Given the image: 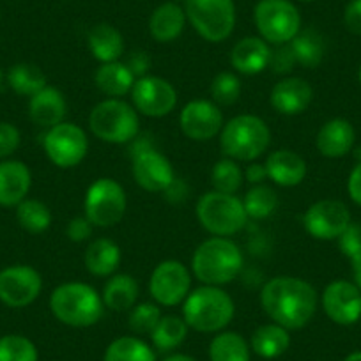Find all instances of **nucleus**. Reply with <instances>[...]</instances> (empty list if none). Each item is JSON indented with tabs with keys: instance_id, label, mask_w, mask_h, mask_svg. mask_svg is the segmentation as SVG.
<instances>
[{
	"instance_id": "35",
	"label": "nucleus",
	"mask_w": 361,
	"mask_h": 361,
	"mask_svg": "<svg viewBox=\"0 0 361 361\" xmlns=\"http://www.w3.org/2000/svg\"><path fill=\"white\" fill-rule=\"evenodd\" d=\"M103 361H158L147 342L138 336H119L109 343Z\"/></svg>"
},
{
	"instance_id": "42",
	"label": "nucleus",
	"mask_w": 361,
	"mask_h": 361,
	"mask_svg": "<svg viewBox=\"0 0 361 361\" xmlns=\"http://www.w3.org/2000/svg\"><path fill=\"white\" fill-rule=\"evenodd\" d=\"M340 252L350 260L353 267L361 266V225L350 224L338 239Z\"/></svg>"
},
{
	"instance_id": "37",
	"label": "nucleus",
	"mask_w": 361,
	"mask_h": 361,
	"mask_svg": "<svg viewBox=\"0 0 361 361\" xmlns=\"http://www.w3.org/2000/svg\"><path fill=\"white\" fill-rule=\"evenodd\" d=\"M243 183H245V170L235 159L224 156L211 169V186L214 192L235 195L241 190Z\"/></svg>"
},
{
	"instance_id": "40",
	"label": "nucleus",
	"mask_w": 361,
	"mask_h": 361,
	"mask_svg": "<svg viewBox=\"0 0 361 361\" xmlns=\"http://www.w3.org/2000/svg\"><path fill=\"white\" fill-rule=\"evenodd\" d=\"M211 99L218 106H231L241 98V78L232 71H221L211 82Z\"/></svg>"
},
{
	"instance_id": "15",
	"label": "nucleus",
	"mask_w": 361,
	"mask_h": 361,
	"mask_svg": "<svg viewBox=\"0 0 361 361\" xmlns=\"http://www.w3.org/2000/svg\"><path fill=\"white\" fill-rule=\"evenodd\" d=\"M43 276L29 264H13L0 271V301L11 308H25L39 298Z\"/></svg>"
},
{
	"instance_id": "1",
	"label": "nucleus",
	"mask_w": 361,
	"mask_h": 361,
	"mask_svg": "<svg viewBox=\"0 0 361 361\" xmlns=\"http://www.w3.org/2000/svg\"><path fill=\"white\" fill-rule=\"evenodd\" d=\"M319 294L300 276L280 275L267 280L260 289V307L271 322L289 331L303 329L317 312Z\"/></svg>"
},
{
	"instance_id": "54",
	"label": "nucleus",
	"mask_w": 361,
	"mask_h": 361,
	"mask_svg": "<svg viewBox=\"0 0 361 361\" xmlns=\"http://www.w3.org/2000/svg\"><path fill=\"white\" fill-rule=\"evenodd\" d=\"M357 82H360V85H361V66H360V69H357Z\"/></svg>"
},
{
	"instance_id": "8",
	"label": "nucleus",
	"mask_w": 361,
	"mask_h": 361,
	"mask_svg": "<svg viewBox=\"0 0 361 361\" xmlns=\"http://www.w3.org/2000/svg\"><path fill=\"white\" fill-rule=\"evenodd\" d=\"M188 23L202 39L221 43L228 39L235 29L234 0H185Z\"/></svg>"
},
{
	"instance_id": "27",
	"label": "nucleus",
	"mask_w": 361,
	"mask_h": 361,
	"mask_svg": "<svg viewBox=\"0 0 361 361\" xmlns=\"http://www.w3.org/2000/svg\"><path fill=\"white\" fill-rule=\"evenodd\" d=\"M87 47L90 55L102 64L121 61L126 50L124 36L112 23H98L92 27L87 36Z\"/></svg>"
},
{
	"instance_id": "25",
	"label": "nucleus",
	"mask_w": 361,
	"mask_h": 361,
	"mask_svg": "<svg viewBox=\"0 0 361 361\" xmlns=\"http://www.w3.org/2000/svg\"><path fill=\"white\" fill-rule=\"evenodd\" d=\"M186 23H188V18H186L185 8L176 0H169L152 11L149 18V32L156 43H172L185 32Z\"/></svg>"
},
{
	"instance_id": "52",
	"label": "nucleus",
	"mask_w": 361,
	"mask_h": 361,
	"mask_svg": "<svg viewBox=\"0 0 361 361\" xmlns=\"http://www.w3.org/2000/svg\"><path fill=\"white\" fill-rule=\"evenodd\" d=\"M343 361H361V350H356V353H350L349 356H345Z\"/></svg>"
},
{
	"instance_id": "55",
	"label": "nucleus",
	"mask_w": 361,
	"mask_h": 361,
	"mask_svg": "<svg viewBox=\"0 0 361 361\" xmlns=\"http://www.w3.org/2000/svg\"><path fill=\"white\" fill-rule=\"evenodd\" d=\"M300 2H315V0H300Z\"/></svg>"
},
{
	"instance_id": "23",
	"label": "nucleus",
	"mask_w": 361,
	"mask_h": 361,
	"mask_svg": "<svg viewBox=\"0 0 361 361\" xmlns=\"http://www.w3.org/2000/svg\"><path fill=\"white\" fill-rule=\"evenodd\" d=\"M271 44L260 36H246L234 44L231 51V66L235 73L253 76L269 66Z\"/></svg>"
},
{
	"instance_id": "13",
	"label": "nucleus",
	"mask_w": 361,
	"mask_h": 361,
	"mask_svg": "<svg viewBox=\"0 0 361 361\" xmlns=\"http://www.w3.org/2000/svg\"><path fill=\"white\" fill-rule=\"evenodd\" d=\"M43 149L47 158L55 166L75 169L89 152V138L78 124L64 121L47 130L43 137Z\"/></svg>"
},
{
	"instance_id": "48",
	"label": "nucleus",
	"mask_w": 361,
	"mask_h": 361,
	"mask_svg": "<svg viewBox=\"0 0 361 361\" xmlns=\"http://www.w3.org/2000/svg\"><path fill=\"white\" fill-rule=\"evenodd\" d=\"M126 64H128V68L133 71V75L137 76V78H140V76L147 75L149 55L145 54V51H135V54L128 59Z\"/></svg>"
},
{
	"instance_id": "53",
	"label": "nucleus",
	"mask_w": 361,
	"mask_h": 361,
	"mask_svg": "<svg viewBox=\"0 0 361 361\" xmlns=\"http://www.w3.org/2000/svg\"><path fill=\"white\" fill-rule=\"evenodd\" d=\"M2 82H4V71L0 68V87H2Z\"/></svg>"
},
{
	"instance_id": "7",
	"label": "nucleus",
	"mask_w": 361,
	"mask_h": 361,
	"mask_svg": "<svg viewBox=\"0 0 361 361\" xmlns=\"http://www.w3.org/2000/svg\"><path fill=\"white\" fill-rule=\"evenodd\" d=\"M197 220L204 231L216 238H232L248 224L243 199L221 192H206L197 202Z\"/></svg>"
},
{
	"instance_id": "47",
	"label": "nucleus",
	"mask_w": 361,
	"mask_h": 361,
	"mask_svg": "<svg viewBox=\"0 0 361 361\" xmlns=\"http://www.w3.org/2000/svg\"><path fill=\"white\" fill-rule=\"evenodd\" d=\"M347 193L354 204L361 206V159L350 170L349 179H347Z\"/></svg>"
},
{
	"instance_id": "11",
	"label": "nucleus",
	"mask_w": 361,
	"mask_h": 361,
	"mask_svg": "<svg viewBox=\"0 0 361 361\" xmlns=\"http://www.w3.org/2000/svg\"><path fill=\"white\" fill-rule=\"evenodd\" d=\"M128 209L126 190L112 177H99L87 188L83 214L96 228H110L121 224Z\"/></svg>"
},
{
	"instance_id": "38",
	"label": "nucleus",
	"mask_w": 361,
	"mask_h": 361,
	"mask_svg": "<svg viewBox=\"0 0 361 361\" xmlns=\"http://www.w3.org/2000/svg\"><path fill=\"white\" fill-rule=\"evenodd\" d=\"M243 204H245L248 218H252V220H266L279 207V195H276L275 190L264 185V183L262 185H253L246 192Z\"/></svg>"
},
{
	"instance_id": "6",
	"label": "nucleus",
	"mask_w": 361,
	"mask_h": 361,
	"mask_svg": "<svg viewBox=\"0 0 361 361\" xmlns=\"http://www.w3.org/2000/svg\"><path fill=\"white\" fill-rule=\"evenodd\" d=\"M140 114L124 99L106 98L92 106L89 130L98 140L112 145L131 144L140 135Z\"/></svg>"
},
{
	"instance_id": "44",
	"label": "nucleus",
	"mask_w": 361,
	"mask_h": 361,
	"mask_svg": "<svg viewBox=\"0 0 361 361\" xmlns=\"http://www.w3.org/2000/svg\"><path fill=\"white\" fill-rule=\"evenodd\" d=\"M294 66H296V59H294L289 43L271 48L269 66H267V68H271V71L276 73V75H289Z\"/></svg>"
},
{
	"instance_id": "41",
	"label": "nucleus",
	"mask_w": 361,
	"mask_h": 361,
	"mask_svg": "<svg viewBox=\"0 0 361 361\" xmlns=\"http://www.w3.org/2000/svg\"><path fill=\"white\" fill-rule=\"evenodd\" d=\"M161 317L163 314L159 305L145 301V303H137L131 308L128 322H130L131 331L137 335H151Z\"/></svg>"
},
{
	"instance_id": "45",
	"label": "nucleus",
	"mask_w": 361,
	"mask_h": 361,
	"mask_svg": "<svg viewBox=\"0 0 361 361\" xmlns=\"http://www.w3.org/2000/svg\"><path fill=\"white\" fill-rule=\"evenodd\" d=\"M92 232H94V225L90 224L85 214L83 216H75L69 221L68 227H66V235L73 243L89 241L92 238Z\"/></svg>"
},
{
	"instance_id": "17",
	"label": "nucleus",
	"mask_w": 361,
	"mask_h": 361,
	"mask_svg": "<svg viewBox=\"0 0 361 361\" xmlns=\"http://www.w3.org/2000/svg\"><path fill=\"white\" fill-rule=\"evenodd\" d=\"M225 119L221 106L213 99H192L179 114V128L193 142H207L218 137Z\"/></svg>"
},
{
	"instance_id": "50",
	"label": "nucleus",
	"mask_w": 361,
	"mask_h": 361,
	"mask_svg": "<svg viewBox=\"0 0 361 361\" xmlns=\"http://www.w3.org/2000/svg\"><path fill=\"white\" fill-rule=\"evenodd\" d=\"M163 361H197V360L193 356H190V354L172 353V354H169L166 357H163Z\"/></svg>"
},
{
	"instance_id": "9",
	"label": "nucleus",
	"mask_w": 361,
	"mask_h": 361,
	"mask_svg": "<svg viewBox=\"0 0 361 361\" xmlns=\"http://www.w3.org/2000/svg\"><path fill=\"white\" fill-rule=\"evenodd\" d=\"M259 36L273 47L287 44L301 30V15L293 0H259L253 9Z\"/></svg>"
},
{
	"instance_id": "12",
	"label": "nucleus",
	"mask_w": 361,
	"mask_h": 361,
	"mask_svg": "<svg viewBox=\"0 0 361 361\" xmlns=\"http://www.w3.org/2000/svg\"><path fill=\"white\" fill-rule=\"evenodd\" d=\"M192 269L180 260H161L149 279V294L159 307H179L192 293Z\"/></svg>"
},
{
	"instance_id": "14",
	"label": "nucleus",
	"mask_w": 361,
	"mask_h": 361,
	"mask_svg": "<svg viewBox=\"0 0 361 361\" xmlns=\"http://www.w3.org/2000/svg\"><path fill=\"white\" fill-rule=\"evenodd\" d=\"M131 105L140 116L159 119L172 114L177 106V90L163 76L145 75L137 78L130 92Z\"/></svg>"
},
{
	"instance_id": "18",
	"label": "nucleus",
	"mask_w": 361,
	"mask_h": 361,
	"mask_svg": "<svg viewBox=\"0 0 361 361\" xmlns=\"http://www.w3.org/2000/svg\"><path fill=\"white\" fill-rule=\"evenodd\" d=\"M322 310L338 326H353L361 319V290L349 280H333L321 298Z\"/></svg>"
},
{
	"instance_id": "28",
	"label": "nucleus",
	"mask_w": 361,
	"mask_h": 361,
	"mask_svg": "<svg viewBox=\"0 0 361 361\" xmlns=\"http://www.w3.org/2000/svg\"><path fill=\"white\" fill-rule=\"evenodd\" d=\"M135 82H137V76L128 68L126 62L121 61L102 64L94 73L96 87L109 98L123 99V96L130 94Z\"/></svg>"
},
{
	"instance_id": "30",
	"label": "nucleus",
	"mask_w": 361,
	"mask_h": 361,
	"mask_svg": "<svg viewBox=\"0 0 361 361\" xmlns=\"http://www.w3.org/2000/svg\"><path fill=\"white\" fill-rule=\"evenodd\" d=\"M252 353L264 360H276L283 356L290 347V331L276 322L259 326L250 338Z\"/></svg>"
},
{
	"instance_id": "29",
	"label": "nucleus",
	"mask_w": 361,
	"mask_h": 361,
	"mask_svg": "<svg viewBox=\"0 0 361 361\" xmlns=\"http://www.w3.org/2000/svg\"><path fill=\"white\" fill-rule=\"evenodd\" d=\"M140 286L137 279L128 273H116L106 280L103 287V303L112 312H130L138 303Z\"/></svg>"
},
{
	"instance_id": "36",
	"label": "nucleus",
	"mask_w": 361,
	"mask_h": 361,
	"mask_svg": "<svg viewBox=\"0 0 361 361\" xmlns=\"http://www.w3.org/2000/svg\"><path fill=\"white\" fill-rule=\"evenodd\" d=\"M51 211L44 202L37 199H25L16 206V221L23 231L30 234H43L50 228Z\"/></svg>"
},
{
	"instance_id": "34",
	"label": "nucleus",
	"mask_w": 361,
	"mask_h": 361,
	"mask_svg": "<svg viewBox=\"0 0 361 361\" xmlns=\"http://www.w3.org/2000/svg\"><path fill=\"white\" fill-rule=\"evenodd\" d=\"M188 324L183 319V315H163L156 328L152 329L151 336L152 345L161 353H172L188 336Z\"/></svg>"
},
{
	"instance_id": "5",
	"label": "nucleus",
	"mask_w": 361,
	"mask_h": 361,
	"mask_svg": "<svg viewBox=\"0 0 361 361\" xmlns=\"http://www.w3.org/2000/svg\"><path fill=\"white\" fill-rule=\"evenodd\" d=\"M218 138L227 158L252 163L269 147L271 130L262 117L241 114L224 124Z\"/></svg>"
},
{
	"instance_id": "10",
	"label": "nucleus",
	"mask_w": 361,
	"mask_h": 361,
	"mask_svg": "<svg viewBox=\"0 0 361 361\" xmlns=\"http://www.w3.org/2000/svg\"><path fill=\"white\" fill-rule=\"evenodd\" d=\"M131 144V173L135 183L149 193H165L176 180L170 159L147 137H137Z\"/></svg>"
},
{
	"instance_id": "20",
	"label": "nucleus",
	"mask_w": 361,
	"mask_h": 361,
	"mask_svg": "<svg viewBox=\"0 0 361 361\" xmlns=\"http://www.w3.org/2000/svg\"><path fill=\"white\" fill-rule=\"evenodd\" d=\"M267 179L273 180L280 188L300 186L308 173V165L301 154L290 149H276L266 158Z\"/></svg>"
},
{
	"instance_id": "43",
	"label": "nucleus",
	"mask_w": 361,
	"mask_h": 361,
	"mask_svg": "<svg viewBox=\"0 0 361 361\" xmlns=\"http://www.w3.org/2000/svg\"><path fill=\"white\" fill-rule=\"evenodd\" d=\"M22 144V133L13 123H0V161L9 159Z\"/></svg>"
},
{
	"instance_id": "2",
	"label": "nucleus",
	"mask_w": 361,
	"mask_h": 361,
	"mask_svg": "<svg viewBox=\"0 0 361 361\" xmlns=\"http://www.w3.org/2000/svg\"><path fill=\"white\" fill-rule=\"evenodd\" d=\"M243 264L245 257L238 243L213 235L197 246L190 269L202 286L224 287L238 279Z\"/></svg>"
},
{
	"instance_id": "4",
	"label": "nucleus",
	"mask_w": 361,
	"mask_h": 361,
	"mask_svg": "<svg viewBox=\"0 0 361 361\" xmlns=\"http://www.w3.org/2000/svg\"><path fill=\"white\" fill-rule=\"evenodd\" d=\"M235 315V303L224 287L200 286L183 303V319L199 333H220Z\"/></svg>"
},
{
	"instance_id": "31",
	"label": "nucleus",
	"mask_w": 361,
	"mask_h": 361,
	"mask_svg": "<svg viewBox=\"0 0 361 361\" xmlns=\"http://www.w3.org/2000/svg\"><path fill=\"white\" fill-rule=\"evenodd\" d=\"M296 64L305 69H315L321 66L326 54V41L315 29H301L289 43Z\"/></svg>"
},
{
	"instance_id": "51",
	"label": "nucleus",
	"mask_w": 361,
	"mask_h": 361,
	"mask_svg": "<svg viewBox=\"0 0 361 361\" xmlns=\"http://www.w3.org/2000/svg\"><path fill=\"white\" fill-rule=\"evenodd\" d=\"M353 273H354V283H356L357 289L361 290V266L353 267Z\"/></svg>"
},
{
	"instance_id": "39",
	"label": "nucleus",
	"mask_w": 361,
	"mask_h": 361,
	"mask_svg": "<svg viewBox=\"0 0 361 361\" xmlns=\"http://www.w3.org/2000/svg\"><path fill=\"white\" fill-rule=\"evenodd\" d=\"M0 361H39L36 343L25 335L0 336Z\"/></svg>"
},
{
	"instance_id": "21",
	"label": "nucleus",
	"mask_w": 361,
	"mask_h": 361,
	"mask_svg": "<svg viewBox=\"0 0 361 361\" xmlns=\"http://www.w3.org/2000/svg\"><path fill=\"white\" fill-rule=\"evenodd\" d=\"M32 186V172L20 159L0 161V206L16 207L27 199Z\"/></svg>"
},
{
	"instance_id": "16",
	"label": "nucleus",
	"mask_w": 361,
	"mask_h": 361,
	"mask_svg": "<svg viewBox=\"0 0 361 361\" xmlns=\"http://www.w3.org/2000/svg\"><path fill=\"white\" fill-rule=\"evenodd\" d=\"M350 224L349 207L333 199L317 200L303 214L305 231L319 241H335Z\"/></svg>"
},
{
	"instance_id": "24",
	"label": "nucleus",
	"mask_w": 361,
	"mask_h": 361,
	"mask_svg": "<svg viewBox=\"0 0 361 361\" xmlns=\"http://www.w3.org/2000/svg\"><path fill=\"white\" fill-rule=\"evenodd\" d=\"M66 114H68V102L57 87L47 85L37 94L29 98V117L36 126L50 130L64 123Z\"/></svg>"
},
{
	"instance_id": "3",
	"label": "nucleus",
	"mask_w": 361,
	"mask_h": 361,
	"mask_svg": "<svg viewBox=\"0 0 361 361\" xmlns=\"http://www.w3.org/2000/svg\"><path fill=\"white\" fill-rule=\"evenodd\" d=\"M50 310L69 328H90L102 321L105 303L102 294L89 283L66 282L50 294Z\"/></svg>"
},
{
	"instance_id": "26",
	"label": "nucleus",
	"mask_w": 361,
	"mask_h": 361,
	"mask_svg": "<svg viewBox=\"0 0 361 361\" xmlns=\"http://www.w3.org/2000/svg\"><path fill=\"white\" fill-rule=\"evenodd\" d=\"M121 260H123V253H121L119 245L109 238L92 239L83 253L87 271L92 276H99V279H110L112 275H116Z\"/></svg>"
},
{
	"instance_id": "22",
	"label": "nucleus",
	"mask_w": 361,
	"mask_h": 361,
	"mask_svg": "<svg viewBox=\"0 0 361 361\" xmlns=\"http://www.w3.org/2000/svg\"><path fill=\"white\" fill-rule=\"evenodd\" d=\"M356 142V131L353 124L343 117L329 119L319 128L317 137H315V147L319 154L324 158L336 159L349 154Z\"/></svg>"
},
{
	"instance_id": "33",
	"label": "nucleus",
	"mask_w": 361,
	"mask_h": 361,
	"mask_svg": "<svg viewBox=\"0 0 361 361\" xmlns=\"http://www.w3.org/2000/svg\"><path fill=\"white\" fill-rule=\"evenodd\" d=\"M6 80L16 94L25 96V98H32L48 85L43 69L32 62H18V64L11 66Z\"/></svg>"
},
{
	"instance_id": "49",
	"label": "nucleus",
	"mask_w": 361,
	"mask_h": 361,
	"mask_svg": "<svg viewBox=\"0 0 361 361\" xmlns=\"http://www.w3.org/2000/svg\"><path fill=\"white\" fill-rule=\"evenodd\" d=\"M267 179V172L264 163L252 161L245 170V180H248L250 185H262L264 180Z\"/></svg>"
},
{
	"instance_id": "19",
	"label": "nucleus",
	"mask_w": 361,
	"mask_h": 361,
	"mask_svg": "<svg viewBox=\"0 0 361 361\" xmlns=\"http://www.w3.org/2000/svg\"><path fill=\"white\" fill-rule=\"evenodd\" d=\"M314 99V89L301 76H286L271 89L269 103L280 116L294 117L307 112Z\"/></svg>"
},
{
	"instance_id": "32",
	"label": "nucleus",
	"mask_w": 361,
	"mask_h": 361,
	"mask_svg": "<svg viewBox=\"0 0 361 361\" xmlns=\"http://www.w3.org/2000/svg\"><path fill=\"white\" fill-rule=\"evenodd\" d=\"M207 353L211 361H250L252 347L241 333L224 329L213 336Z\"/></svg>"
},
{
	"instance_id": "46",
	"label": "nucleus",
	"mask_w": 361,
	"mask_h": 361,
	"mask_svg": "<svg viewBox=\"0 0 361 361\" xmlns=\"http://www.w3.org/2000/svg\"><path fill=\"white\" fill-rule=\"evenodd\" d=\"M343 25L354 36H361V0H350L343 11Z\"/></svg>"
}]
</instances>
